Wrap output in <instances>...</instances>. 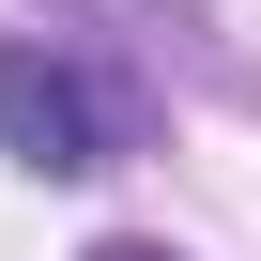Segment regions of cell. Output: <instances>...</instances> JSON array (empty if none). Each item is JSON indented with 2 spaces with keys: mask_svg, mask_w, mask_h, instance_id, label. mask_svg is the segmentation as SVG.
Wrapping results in <instances>:
<instances>
[{
  "mask_svg": "<svg viewBox=\"0 0 261 261\" xmlns=\"http://www.w3.org/2000/svg\"><path fill=\"white\" fill-rule=\"evenodd\" d=\"M0 154H31V169H108V154H123V108H108L62 46H0Z\"/></svg>",
  "mask_w": 261,
  "mask_h": 261,
  "instance_id": "6da1fadb",
  "label": "cell"
},
{
  "mask_svg": "<svg viewBox=\"0 0 261 261\" xmlns=\"http://www.w3.org/2000/svg\"><path fill=\"white\" fill-rule=\"evenodd\" d=\"M77 16H169V0H77Z\"/></svg>",
  "mask_w": 261,
  "mask_h": 261,
  "instance_id": "7a4b0ae2",
  "label": "cell"
},
{
  "mask_svg": "<svg viewBox=\"0 0 261 261\" xmlns=\"http://www.w3.org/2000/svg\"><path fill=\"white\" fill-rule=\"evenodd\" d=\"M92 261H169V246H92Z\"/></svg>",
  "mask_w": 261,
  "mask_h": 261,
  "instance_id": "3957f363",
  "label": "cell"
}]
</instances>
